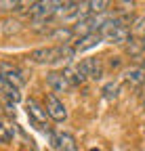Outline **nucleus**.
<instances>
[{"label": "nucleus", "mask_w": 145, "mask_h": 151, "mask_svg": "<svg viewBox=\"0 0 145 151\" xmlns=\"http://www.w3.org/2000/svg\"><path fill=\"white\" fill-rule=\"evenodd\" d=\"M131 34H133V36H135V34H141V36L145 38V17H143V19H139V21L135 23V27L131 29Z\"/></svg>", "instance_id": "17"}, {"label": "nucleus", "mask_w": 145, "mask_h": 151, "mask_svg": "<svg viewBox=\"0 0 145 151\" xmlns=\"http://www.w3.org/2000/svg\"><path fill=\"white\" fill-rule=\"evenodd\" d=\"M141 42H143V44H145V38H143V40H141Z\"/></svg>", "instance_id": "20"}, {"label": "nucleus", "mask_w": 145, "mask_h": 151, "mask_svg": "<svg viewBox=\"0 0 145 151\" xmlns=\"http://www.w3.org/2000/svg\"><path fill=\"white\" fill-rule=\"evenodd\" d=\"M88 151H99V149H88Z\"/></svg>", "instance_id": "19"}, {"label": "nucleus", "mask_w": 145, "mask_h": 151, "mask_svg": "<svg viewBox=\"0 0 145 151\" xmlns=\"http://www.w3.org/2000/svg\"><path fill=\"white\" fill-rule=\"evenodd\" d=\"M124 80L128 82V84H133V86H141L145 82V69L139 67V65L128 67V69L124 71Z\"/></svg>", "instance_id": "9"}, {"label": "nucleus", "mask_w": 145, "mask_h": 151, "mask_svg": "<svg viewBox=\"0 0 145 151\" xmlns=\"http://www.w3.org/2000/svg\"><path fill=\"white\" fill-rule=\"evenodd\" d=\"M57 139H59V145H57L59 151H78V143H76L74 134L61 132V134H57Z\"/></svg>", "instance_id": "11"}, {"label": "nucleus", "mask_w": 145, "mask_h": 151, "mask_svg": "<svg viewBox=\"0 0 145 151\" xmlns=\"http://www.w3.org/2000/svg\"><path fill=\"white\" fill-rule=\"evenodd\" d=\"M44 109L48 113V120H55V122H65L67 120V109L63 105V101L55 94H46V103Z\"/></svg>", "instance_id": "2"}, {"label": "nucleus", "mask_w": 145, "mask_h": 151, "mask_svg": "<svg viewBox=\"0 0 145 151\" xmlns=\"http://www.w3.org/2000/svg\"><path fill=\"white\" fill-rule=\"evenodd\" d=\"M0 92H2L4 97L11 101V103H19V101H21V94H19V90H17V88H13V86L9 84V80L4 78L2 73H0Z\"/></svg>", "instance_id": "10"}, {"label": "nucleus", "mask_w": 145, "mask_h": 151, "mask_svg": "<svg viewBox=\"0 0 145 151\" xmlns=\"http://www.w3.org/2000/svg\"><path fill=\"white\" fill-rule=\"evenodd\" d=\"M27 118L34 126H38V128H48V113L44 109V105L40 101H36V99H27Z\"/></svg>", "instance_id": "1"}, {"label": "nucleus", "mask_w": 145, "mask_h": 151, "mask_svg": "<svg viewBox=\"0 0 145 151\" xmlns=\"http://www.w3.org/2000/svg\"><path fill=\"white\" fill-rule=\"evenodd\" d=\"M63 78L67 80V84L71 86V88H76V86H80V84H84V76L80 73V69H78V65H67V67H63Z\"/></svg>", "instance_id": "7"}, {"label": "nucleus", "mask_w": 145, "mask_h": 151, "mask_svg": "<svg viewBox=\"0 0 145 151\" xmlns=\"http://www.w3.org/2000/svg\"><path fill=\"white\" fill-rule=\"evenodd\" d=\"M126 52H128L131 57H135V59H139V57L145 55V44L141 40H137L135 36H131V40L126 42Z\"/></svg>", "instance_id": "12"}, {"label": "nucleus", "mask_w": 145, "mask_h": 151, "mask_svg": "<svg viewBox=\"0 0 145 151\" xmlns=\"http://www.w3.org/2000/svg\"><path fill=\"white\" fill-rule=\"evenodd\" d=\"M0 73H2L4 78L9 80V84H11L13 88L19 90V88H23V86H25V76H23V71L17 67V65L2 61V63H0Z\"/></svg>", "instance_id": "3"}, {"label": "nucleus", "mask_w": 145, "mask_h": 151, "mask_svg": "<svg viewBox=\"0 0 145 151\" xmlns=\"http://www.w3.org/2000/svg\"><path fill=\"white\" fill-rule=\"evenodd\" d=\"M0 109H2V103H0Z\"/></svg>", "instance_id": "21"}, {"label": "nucleus", "mask_w": 145, "mask_h": 151, "mask_svg": "<svg viewBox=\"0 0 145 151\" xmlns=\"http://www.w3.org/2000/svg\"><path fill=\"white\" fill-rule=\"evenodd\" d=\"M46 86L50 88V94H55V97L69 92V88H71V86L67 84V80L63 78L61 71H48V73H46Z\"/></svg>", "instance_id": "5"}, {"label": "nucleus", "mask_w": 145, "mask_h": 151, "mask_svg": "<svg viewBox=\"0 0 145 151\" xmlns=\"http://www.w3.org/2000/svg\"><path fill=\"white\" fill-rule=\"evenodd\" d=\"M103 97H105V99H110V101L116 99V97H118V84H116V82L105 84V86H103Z\"/></svg>", "instance_id": "16"}, {"label": "nucleus", "mask_w": 145, "mask_h": 151, "mask_svg": "<svg viewBox=\"0 0 145 151\" xmlns=\"http://www.w3.org/2000/svg\"><path fill=\"white\" fill-rule=\"evenodd\" d=\"M78 69H80V73L84 76V78H88V80H101L103 78V63H101V59H97V57L84 59L78 65Z\"/></svg>", "instance_id": "4"}, {"label": "nucleus", "mask_w": 145, "mask_h": 151, "mask_svg": "<svg viewBox=\"0 0 145 151\" xmlns=\"http://www.w3.org/2000/svg\"><path fill=\"white\" fill-rule=\"evenodd\" d=\"M99 42H103L101 34H86V36H82L80 40H78L76 44H71V46H74V50H76V52H84V50L95 48Z\"/></svg>", "instance_id": "6"}, {"label": "nucleus", "mask_w": 145, "mask_h": 151, "mask_svg": "<svg viewBox=\"0 0 145 151\" xmlns=\"http://www.w3.org/2000/svg\"><path fill=\"white\" fill-rule=\"evenodd\" d=\"M107 6H110L107 0H93V2H88V13L90 15H101V13H105Z\"/></svg>", "instance_id": "13"}, {"label": "nucleus", "mask_w": 145, "mask_h": 151, "mask_svg": "<svg viewBox=\"0 0 145 151\" xmlns=\"http://www.w3.org/2000/svg\"><path fill=\"white\" fill-rule=\"evenodd\" d=\"M74 38V32H71V27H55L50 34H48V40L50 42H57V46L59 44H69V40Z\"/></svg>", "instance_id": "8"}, {"label": "nucleus", "mask_w": 145, "mask_h": 151, "mask_svg": "<svg viewBox=\"0 0 145 151\" xmlns=\"http://www.w3.org/2000/svg\"><path fill=\"white\" fill-rule=\"evenodd\" d=\"M11 139H13V128L4 122H0V143L6 145V143H11Z\"/></svg>", "instance_id": "15"}, {"label": "nucleus", "mask_w": 145, "mask_h": 151, "mask_svg": "<svg viewBox=\"0 0 145 151\" xmlns=\"http://www.w3.org/2000/svg\"><path fill=\"white\" fill-rule=\"evenodd\" d=\"M110 65H112V67H120V61H118V57H114V59L110 61Z\"/></svg>", "instance_id": "18"}, {"label": "nucleus", "mask_w": 145, "mask_h": 151, "mask_svg": "<svg viewBox=\"0 0 145 151\" xmlns=\"http://www.w3.org/2000/svg\"><path fill=\"white\" fill-rule=\"evenodd\" d=\"M19 29H21V21H17V19H6V21H4V27H2V32H4L6 36L17 34Z\"/></svg>", "instance_id": "14"}, {"label": "nucleus", "mask_w": 145, "mask_h": 151, "mask_svg": "<svg viewBox=\"0 0 145 151\" xmlns=\"http://www.w3.org/2000/svg\"><path fill=\"white\" fill-rule=\"evenodd\" d=\"M143 107H145V101H143Z\"/></svg>", "instance_id": "22"}]
</instances>
